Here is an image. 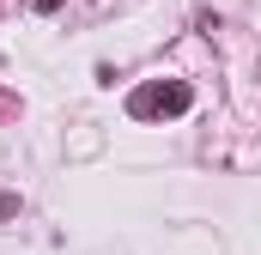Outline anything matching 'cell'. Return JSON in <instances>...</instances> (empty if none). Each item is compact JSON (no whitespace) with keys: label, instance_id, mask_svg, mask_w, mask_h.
I'll return each instance as SVG.
<instances>
[{"label":"cell","instance_id":"1","mask_svg":"<svg viewBox=\"0 0 261 255\" xmlns=\"http://www.w3.org/2000/svg\"><path fill=\"white\" fill-rule=\"evenodd\" d=\"M189 110V85H140L128 97V116H182Z\"/></svg>","mask_w":261,"mask_h":255}]
</instances>
